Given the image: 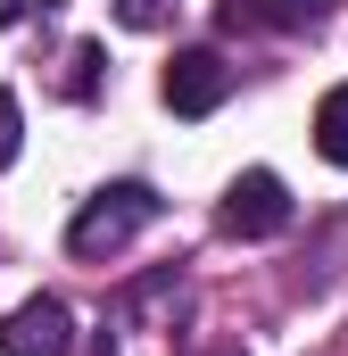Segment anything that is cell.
I'll return each instance as SVG.
<instances>
[{
	"label": "cell",
	"instance_id": "6da1fadb",
	"mask_svg": "<svg viewBox=\"0 0 348 356\" xmlns=\"http://www.w3.org/2000/svg\"><path fill=\"white\" fill-rule=\"evenodd\" d=\"M158 224V191L150 182H108V191H91L84 216L67 224V249L75 257H116L133 232H150Z\"/></svg>",
	"mask_w": 348,
	"mask_h": 356
},
{
	"label": "cell",
	"instance_id": "7a4b0ae2",
	"mask_svg": "<svg viewBox=\"0 0 348 356\" xmlns=\"http://www.w3.org/2000/svg\"><path fill=\"white\" fill-rule=\"evenodd\" d=\"M216 224H224L232 241H274V232L290 224V191H282V175H265V166L232 175L224 207H216Z\"/></svg>",
	"mask_w": 348,
	"mask_h": 356
},
{
	"label": "cell",
	"instance_id": "3957f363",
	"mask_svg": "<svg viewBox=\"0 0 348 356\" xmlns=\"http://www.w3.org/2000/svg\"><path fill=\"white\" fill-rule=\"evenodd\" d=\"M0 356H75V315L58 298H25L0 323Z\"/></svg>",
	"mask_w": 348,
	"mask_h": 356
},
{
	"label": "cell",
	"instance_id": "277c9868",
	"mask_svg": "<svg viewBox=\"0 0 348 356\" xmlns=\"http://www.w3.org/2000/svg\"><path fill=\"white\" fill-rule=\"evenodd\" d=\"M166 108L174 116H207V108H224V91H232V67L216 58V50H174V67H166Z\"/></svg>",
	"mask_w": 348,
	"mask_h": 356
},
{
	"label": "cell",
	"instance_id": "5b68a950",
	"mask_svg": "<svg viewBox=\"0 0 348 356\" xmlns=\"http://www.w3.org/2000/svg\"><path fill=\"white\" fill-rule=\"evenodd\" d=\"M216 17L241 33H307L332 17V0H216Z\"/></svg>",
	"mask_w": 348,
	"mask_h": 356
},
{
	"label": "cell",
	"instance_id": "8992f818",
	"mask_svg": "<svg viewBox=\"0 0 348 356\" xmlns=\"http://www.w3.org/2000/svg\"><path fill=\"white\" fill-rule=\"evenodd\" d=\"M315 149H324V166H348V83H332L315 108Z\"/></svg>",
	"mask_w": 348,
	"mask_h": 356
},
{
	"label": "cell",
	"instance_id": "52a82bcc",
	"mask_svg": "<svg viewBox=\"0 0 348 356\" xmlns=\"http://www.w3.org/2000/svg\"><path fill=\"white\" fill-rule=\"evenodd\" d=\"M166 8H174V0H116V25H133V33H158V25H166Z\"/></svg>",
	"mask_w": 348,
	"mask_h": 356
},
{
	"label": "cell",
	"instance_id": "ba28073f",
	"mask_svg": "<svg viewBox=\"0 0 348 356\" xmlns=\"http://www.w3.org/2000/svg\"><path fill=\"white\" fill-rule=\"evenodd\" d=\"M17 141H25V116H17V91H0V166L17 158Z\"/></svg>",
	"mask_w": 348,
	"mask_h": 356
},
{
	"label": "cell",
	"instance_id": "9c48e42d",
	"mask_svg": "<svg viewBox=\"0 0 348 356\" xmlns=\"http://www.w3.org/2000/svg\"><path fill=\"white\" fill-rule=\"evenodd\" d=\"M91 67H100V50H75V75H67V91H75V99L91 91Z\"/></svg>",
	"mask_w": 348,
	"mask_h": 356
},
{
	"label": "cell",
	"instance_id": "30bf717a",
	"mask_svg": "<svg viewBox=\"0 0 348 356\" xmlns=\"http://www.w3.org/2000/svg\"><path fill=\"white\" fill-rule=\"evenodd\" d=\"M17 17H25V0H0V25H17Z\"/></svg>",
	"mask_w": 348,
	"mask_h": 356
},
{
	"label": "cell",
	"instance_id": "8fae6325",
	"mask_svg": "<svg viewBox=\"0 0 348 356\" xmlns=\"http://www.w3.org/2000/svg\"><path fill=\"white\" fill-rule=\"evenodd\" d=\"M84 356H116V348H108V332H91V348H84Z\"/></svg>",
	"mask_w": 348,
	"mask_h": 356
},
{
	"label": "cell",
	"instance_id": "7c38bea8",
	"mask_svg": "<svg viewBox=\"0 0 348 356\" xmlns=\"http://www.w3.org/2000/svg\"><path fill=\"white\" fill-rule=\"evenodd\" d=\"M216 356H241V348H216Z\"/></svg>",
	"mask_w": 348,
	"mask_h": 356
}]
</instances>
